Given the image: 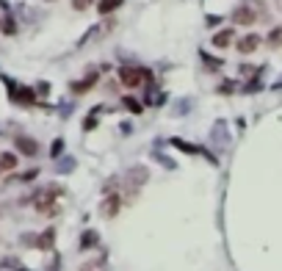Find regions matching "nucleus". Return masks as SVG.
Here are the masks:
<instances>
[{
	"label": "nucleus",
	"instance_id": "nucleus-1",
	"mask_svg": "<svg viewBox=\"0 0 282 271\" xmlns=\"http://www.w3.org/2000/svg\"><path fill=\"white\" fill-rule=\"evenodd\" d=\"M64 194L61 186H44L42 191L33 194V208H36V213L42 216H58V210H61V205H58V197Z\"/></svg>",
	"mask_w": 282,
	"mask_h": 271
},
{
	"label": "nucleus",
	"instance_id": "nucleus-2",
	"mask_svg": "<svg viewBox=\"0 0 282 271\" xmlns=\"http://www.w3.org/2000/svg\"><path fill=\"white\" fill-rule=\"evenodd\" d=\"M119 83L130 92L138 89V86L144 83V67H122L119 69Z\"/></svg>",
	"mask_w": 282,
	"mask_h": 271
},
{
	"label": "nucleus",
	"instance_id": "nucleus-3",
	"mask_svg": "<svg viewBox=\"0 0 282 271\" xmlns=\"http://www.w3.org/2000/svg\"><path fill=\"white\" fill-rule=\"evenodd\" d=\"M257 20H260V14H257L249 3L238 6V9L232 11V22H235V25H255Z\"/></svg>",
	"mask_w": 282,
	"mask_h": 271
},
{
	"label": "nucleus",
	"instance_id": "nucleus-4",
	"mask_svg": "<svg viewBox=\"0 0 282 271\" xmlns=\"http://www.w3.org/2000/svg\"><path fill=\"white\" fill-rule=\"evenodd\" d=\"M150 180V172H147V166H130V172H127V191H138L144 183Z\"/></svg>",
	"mask_w": 282,
	"mask_h": 271
},
{
	"label": "nucleus",
	"instance_id": "nucleus-5",
	"mask_svg": "<svg viewBox=\"0 0 282 271\" xmlns=\"http://www.w3.org/2000/svg\"><path fill=\"white\" fill-rule=\"evenodd\" d=\"M260 33H246L244 39H238V42H235V47H238V53L241 56H249V53H255L257 47H260Z\"/></svg>",
	"mask_w": 282,
	"mask_h": 271
},
{
	"label": "nucleus",
	"instance_id": "nucleus-6",
	"mask_svg": "<svg viewBox=\"0 0 282 271\" xmlns=\"http://www.w3.org/2000/svg\"><path fill=\"white\" fill-rule=\"evenodd\" d=\"M119 208H122L119 194H108V197L103 199V205H100V213H103L105 219H114V216L119 213Z\"/></svg>",
	"mask_w": 282,
	"mask_h": 271
},
{
	"label": "nucleus",
	"instance_id": "nucleus-7",
	"mask_svg": "<svg viewBox=\"0 0 282 271\" xmlns=\"http://www.w3.org/2000/svg\"><path fill=\"white\" fill-rule=\"evenodd\" d=\"M14 144H17V150H20L22 155H28V158H33V155L39 152V144L31 139V136H17Z\"/></svg>",
	"mask_w": 282,
	"mask_h": 271
},
{
	"label": "nucleus",
	"instance_id": "nucleus-8",
	"mask_svg": "<svg viewBox=\"0 0 282 271\" xmlns=\"http://www.w3.org/2000/svg\"><path fill=\"white\" fill-rule=\"evenodd\" d=\"M97 80H100V75H97V72H89L83 80H75V83L69 86V89H72L75 94H83V92H91L94 86H97Z\"/></svg>",
	"mask_w": 282,
	"mask_h": 271
},
{
	"label": "nucleus",
	"instance_id": "nucleus-9",
	"mask_svg": "<svg viewBox=\"0 0 282 271\" xmlns=\"http://www.w3.org/2000/svg\"><path fill=\"white\" fill-rule=\"evenodd\" d=\"M232 36H235V31H232V28H224V31L213 33V47H219V50L230 47V44H232Z\"/></svg>",
	"mask_w": 282,
	"mask_h": 271
},
{
	"label": "nucleus",
	"instance_id": "nucleus-10",
	"mask_svg": "<svg viewBox=\"0 0 282 271\" xmlns=\"http://www.w3.org/2000/svg\"><path fill=\"white\" fill-rule=\"evenodd\" d=\"M11 100H14V103L33 105V103H36V92H33V89H28V86H20V89H17V94H14Z\"/></svg>",
	"mask_w": 282,
	"mask_h": 271
},
{
	"label": "nucleus",
	"instance_id": "nucleus-11",
	"mask_svg": "<svg viewBox=\"0 0 282 271\" xmlns=\"http://www.w3.org/2000/svg\"><path fill=\"white\" fill-rule=\"evenodd\" d=\"M53 244H56V230H53V227L44 230V233L36 238V246H39V249H53Z\"/></svg>",
	"mask_w": 282,
	"mask_h": 271
},
{
	"label": "nucleus",
	"instance_id": "nucleus-12",
	"mask_svg": "<svg viewBox=\"0 0 282 271\" xmlns=\"http://www.w3.org/2000/svg\"><path fill=\"white\" fill-rule=\"evenodd\" d=\"M14 169H17L14 152H0V172H14Z\"/></svg>",
	"mask_w": 282,
	"mask_h": 271
},
{
	"label": "nucleus",
	"instance_id": "nucleus-13",
	"mask_svg": "<svg viewBox=\"0 0 282 271\" xmlns=\"http://www.w3.org/2000/svg\"><path fill=\"white\" fill-rule=\"evenodd\" d=\"M122 6H125V0H100L97 11H100V14H114V11L122 9Z\"/></svg>",
	"mask_w": 282,
	"mask_h": 271
},
{
	"label": "nucleus",
	"instance_id": "nucleus-14",
	"mask_svg": "<svg viewBox=\"0 0 282 271\" xmlns=\"http://www.w3.org/2000/svg\"><path fill=\"white\" fill-rule=\"evenodd\" d=\"M97 244H100V235L94 233V230H86L83 238H80V249H94Z\"/></svg>",
	"mask_w": 282,
	"mask_h": 271
},
{
	"label": "nucleus",
	"instance_id": "nucleus-15",
	"mask_svg": "<svg viewBox=\"0 0 282 271\" xmlns=\"http://www.w3.org/2000/svg\"><path fill=\"white\" fill-rule=\"evenodd\" d=\"M122 105H125L130 114H141V111H144V105H141L136 97H130V94H127V97H122Z\"/></svg>",
	"mask_w": 282,
	"mask_h": 271
},
{
	"label": "nucleus",
	"instance_id": "nucleus-16",
	"mask_svg": "<svg viewBox=\"0 0 282 271\" xmlns=\"http://www.w3.org/2000/svg\"><path fill=\"white\" fill-rule=\"evenodd\" d=\"M266 42L271 44V47H282V25L271 28V33H268V36H266Z\"/></svg>",
	"mask_w": 282,
	"mask_h": 271
},
{
	"label": "nucleus",
	"instance_id": "nucleus-17",
	"mask_svg": "<svg viewBox=\"0 0 282 271\" xmlns=\"http://www.w3.org/2000/svg\"><path fill=\"white\" fill-rule=\"evenodd\" d=\"M172 147H177V150L188 152V155H194V152H202L199 147H191V144H188V141H183V139H172Z\"/></svg>",
	"mask_w": 282,
	"mask_h": 271
},
{
	"label": "nucleus",
	"instance_id": "nucleus-18",
	"mask_svg": "<svg viewBox=\"0 0 282 271\" xmlns=\"http://www.w3.org/2000/svg\"><path fill=\"white\" fill-rule=\"evenodd\" d=\"M3 33H6V36H14V33H17V22H14V17H11V14L3 17Z\"/></svg>",
	"mask_w": 282,
	"mask_h": 271
},
{
	"label": "nucleus",
	"instance_id": "nucleus-19",
	"mask_svg": "<svg viewBox=\"0 0 282 271\" xmlns=\"http://www.w3.org/2000/svg\"><path fill=\"white\" fill-rule=\"evenodd\" d=\"M61 150H64V139H56V141H53V147H50V155L58 158V155H61Z\"/></svg>",
	"mask_w": 282,
	"mask_h": 271
},
{
	"label": "nucleus",
	"instance_id": "nucleus-20",
	"mask_svg": "<svg viewBox=\"0 0 282 271\" xmlns=\"http://www.w3.org/2000/svg\"><path fill=\"white\" fill-rule=\"evenodd\" d=\"M91 3H94V0H72V9L75 11H86Z\"/></svg>",
	"mask_w": 282,
	"mask_h": 271
},
{
	"label": "nucleus",
	"instance_id": "nucleus-21",
	"mask_svg": "<svg viewBox=\"0 0 282 271\" xmlns=\"http://www.w3.org/2000/svg\"><path fill=\"white\" fill-rule=\"evenodd\" d=\"M72 166H75V161H72V158H67V161L58 163V172H72Z\"/></svg>",
	"mask_w": 282,
	"mask_h": 271
},
{
	"label": "nucleus",
	"instance_id": "nucleus-22",
	"mask_svg": "<svg viewBox=\"0 0 282 271\" xmlns=\"http://www.w3.org/2000/svg\"><path fill=\"white\" fill-rule=\"evenodd\" d=\"M94 127H97V116H94V114H91V116H89V119H86V122H83V130H94Z\"/></svg>",
	"mask_w": 282,
	"mask_h": 271
},
{
	"label": "nucleus",
	"instance_id": "nucleus-23",
	"mask_svg": "<svg viewBox=\"0 0 282 271\" xmlns=\"http://www.w3.org/2000/svg\"><path fill=\"white\" fill-rule=\"evenodd\" d=\"M257 89H260V80H252V83L244 86V92H257Z\"/></svg>",
	"mask_w": 282,
	"mask_h": 271
},
{
	"label": "nucleus",
	"instance_id": "nucleus-24",
	"mask_svg": "<svg viewBox=\"0 0 282 271\" xmlns=\"http://www.w3.org/2000/svg\"><path fill=\"white\" fill-rule=\"evenodd\" d=\"M22 271H25V268H22Z\"/></svg>",
	"mask_w": 282,
	"mask_h": 271
}]
</instances>
